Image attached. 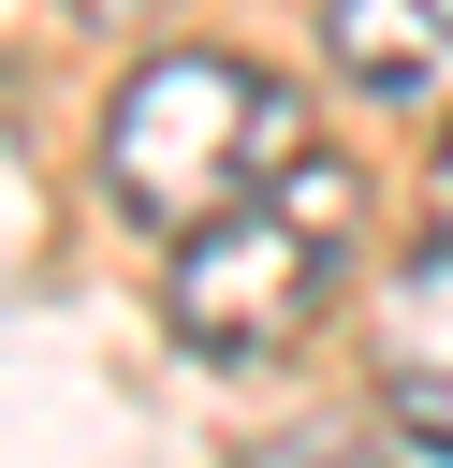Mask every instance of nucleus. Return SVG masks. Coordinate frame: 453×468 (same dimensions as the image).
<instances>
[{"instance_id": "6", "label": "nucleus", "mask_w": 453, "mask_h": 468, "mask_svg": "<svg viewBox=\"0 0 453 468\" xmlns=\"http://www.w3.org/2000/svg\"><path fill=\"white\" fill-rule=\"evenodd\" d=\"M88 15H146V0H88Z\"/></svg>"}, {"instance_id": "5", "label": "nucleus", "mask_w": 453, "mask_h": 468, "mask_svg": "<svg viewBox=\"0 0 453 468\" xmlns=\"http://www.w3.org/2000/svg\"><path fill=\"white\" fill-rule=\"evenodd\" d=\"M438 205H453V132H438Z\"/></svg>"}, {"instance_id": "1", "label": "nucleus", "mask_w": 453, "mask_h": 468, "mask_svg": "<svg viewBox=\"0 0 453 468\" xmlns=\"http://www.w3.org/2000/svg\"><path fill=\"white\" fill-rule=\"evenodd\" d=\"M292 146H307V102H292L263 58L161 44V58H132V88L102 102V205L146 219V234H205V219L248 205Z\"/></svg>"}, {"instance_id": "2", "label": "nucleus", "mask_w": 453, "mask_h": 468, "mask_svg": "<svg viewBox=\"0 0 453 468\" xmlns=\"http://www.w3.org/2000/svg\"><path fill=\"white\" fill-rule=\"evenodd\" d=\"M351 249H365V176L321 161V146H292L248 205H219L205 234H175V336L205 366H278L336 307Z\"/></svg>"}, {"instance_id": "3", "label": "nucleus", "mask_w": 453, "mask_h": 468, "mask_svg": "<svg viewBox=\"0 0 453 468\" xmlns=\"http://www.w3.org/2000/svg\"><path fill=\"white\" fill-rule=\"evenodd\" d=\"M365 366H380V410L409 439H453V219L365 292Z\"/></svg>"}, {"instance_id": "4", "label": "nucleus", "mask_w": 453, "mask_h": 468, "mask_svg": "<svg viewBox=\"0 0 453 468\" xmlns=\"http://www.w3.org/2000/svg\"><path fill=\"white\" fill-rule=\"evenodd\" d=\"M321 58L395 117H453V0H321Z\"/></svg>"}]
</instances>
